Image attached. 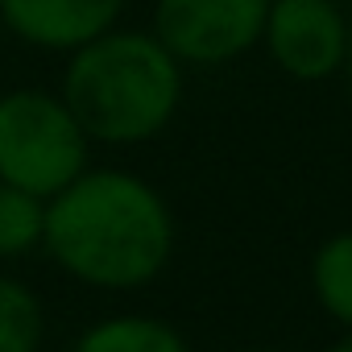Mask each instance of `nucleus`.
Listing matches in <instances>:
<instances>
[{"label": "nucleus", "mask_w": 352, "mask_h": 352, "mask_svg": "<svg viewBox=\"0 0 352 352\" xmlns=\"http://www.w3.org/2000/svg\"><path fill=\"white\" fill-rule=\"evenodd\" d=\"M9 38V30H5V17H0V42H5Z\"/></svg>", "instance_id": "ddd939ff"}, {"label": "nucleus", "mask_w": 352, "mask_h": 352, "mask_svg": "<svg viewBox=\"0 0 352 352\" xmlns=\"http://www.w3.org/2000/svg\"><path fill=\"white\" fill-rule=\"evenodd\" d=\"M129 0H0L9 38L38 54H71L96 34L120 25Z\"/></svg>", "instance_id": "423d86ee"}, {"label": "nucleus", "mask_w": 352, "mask_h": 352, "mask_svg": "<svg viewBox=\"0 0 352 352\" xmlns=\"http://www.w3.org/2000/svg\"><path fill=\"white\" fill-rule=\"evenodd\" d=\"M261 46L282 75L298 83H323L340 75L348 13L336 0H270Z\"/></svg>", "instance_id": "39448f33"}, {"label": "nucleus", "mask_w": 352, "mask_h": 352, "mask_svg": "<svg viewBox=\"0 0 352 352\" xmlns=\"http://www.w3.org/2000/svg\"><path fill=\"white\" fill-rule=\"evenodd\" d=\"M58 96L91 145H141L183 108V63L149 30L112 25L63 54Z\"/></svg>", "instance_id": "f03ea898"}, {"label": "nucleus", "mask_w": 352, "mask_h": 352, "mask_svg": "<svg viewBox=\"0 0 352 352\" xmlns=\"http://www.w3.org/2000/svg\"><path fill=\"white\" fill-rule=\"evenodd\" d=\"M327 352H352V331H348V336H344V340H336V344H331V348H327Z\"/></svg>", "instance_id": "f8f14e48"}, {"label": "nucleus", "mask_w": 352, "mask_h": 352, "mask_svg": "<svg viewBox=\"0 0 352 352\" xmlns=\"http://www.w3.org/2000/svg\"><path fill=\"white\" fill-rule=\"evenodd\" d=\"M340 75L348 79V91H352V17H348V46H344V63H340Z\"/></svg>", "instance_id": "9b49d317"}, {"label": "nucleus", "mask_w": 352, "mask_h": 352, "mask_svg": "<svg viewBox=\"0 0 352 352\" xmlns=\"http://www.w3.org/2000/svg\"><path fill=\"white\" fill-rule=\"evenodd\" d=\"M270 0H153L149 34L183 67H228L261 46Z\"/></svg>", "instance_id": "20e7f679"}, {"label": "nucleus", "mask_w": 352, "mask_h": 352, "mask_svg": "<svg viewBox=\"0 0 352 352\" xmlns=\"http://www.w3.org/2000/svg\"><path fill=\"white\" fill-rule=\"evenodd\" d=\"M46 199L0 183V257H25L42 249Z\"/></svg>", "instance_id": "9d476101"}, {"label": "nucleus", "mask_w": 352, "mask_h": 352, "mask_svg": "<svg viewBox=\"0 0 352 352\" xmlns=\"http://www.w3.org/2000/svg\"><path fill=\"white\" fill-rule=\"evenodd\" d=\"M42 331H46L42 298L25 282L0 274V352H38Z\"/></svg>", "instance_id": "1a4fd4ad"}, {"label": "nucleus", "mask_w": 352, "mask_h": 352, "mask_svg": "<svg viewBox=\"0 0 352 352\" xmlns=\"http://www.w3.org/2000/svg\"><path fill=\"white\" fill-rule=\"evenodd\" d=\"M71 352H191L187 340L153 315H112L91 323Z\"/></svg>", "instance_id": "0eeeda50"}, {"label": "nucleus", "mask_w": 352, "mask_h": 352, "mask_svg": "<svg viewBox=\"0 0 352 352\" xmlns=\"http://www.w3.org/2000/svg\"><path fill=\"white\" fill-rule=\"evenodd\" d=\"M42 249L75 282L137 290L166 270L174 253V216L141 174L87 166L46 199Z\"/></svg>", "instance_id": "f257e3e1"}, {"label": "nucleus", "mask_w": 352, "mask_h": 352, "mask_svg": "<svg viewBox=\"0 0 352 352\" xmlns=\"http://www.w3.org/2000/svg\"><path fill=\"white\" fill-rule=\"evenodd\" d=\"M311 286L319 307L344 327H352V232H336L315 249Z\"/></svg>", "instance_id": "6e6552de"}, {"label": "nucleus", "mask_w": 352, "mask_h": 352, "mask_svg": "<svg viewBox=\"0 0 352 352\" xmlns=\"http://www.w3.org/2000/svg\"><path fill=\"white\" fill-rule=\"evenodd\" d=\"M87 166L91 141L58 91H0V183L50 199Z\"/></svg>", "instance_id": "7ed1b4c3"}]
</instances>
